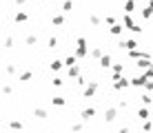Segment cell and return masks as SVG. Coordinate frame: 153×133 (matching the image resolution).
Wrapping results in <instances>:
<instances>
[{"label":"cell","instance_id":"1","mask_svg":"<svg viewBox=\"0 0 153 133\" xmlns=\"http://www.w3.org/2000/svg\"><path fill=\"white\" fill-rule=\"evenodd\" d=\"M96 89H98V82H91L87 89H84V98H91V95L96 93Z\"/></svg>","mask_w":153,"mask_h":133},{"label":"cell","instance_id":"2","mask_svg":"<svg viewBox=\"0 0 153 133\" xmlns=\"http://www.w3.org/2000/svg\"><path fill=\"white\" fill-rule=\"evenodd\" d=\"M84 53H87V47H84V40L80 38V40H78V58L84 56Z\"/></svg>","mask_w":153,"mask_h":133},{"label":"cell","instance_id":"3","mask_svg":"<svg viewBox=\"0 0 153 133\" xmlns=\"http://www.w3.org/2000/svg\"><path fill=\"white\" fill-rule=\"evenodd\" d=\"M100 65H102L104 69L111 67V56H102V58H100Z\"/></svg>","mask_w":153,"mask_h":133},{"label":"cell","instance_id":"4","mask_svg":"<svg viewBox=\"0 0 153 133\" xmlns=\"http://www.w3.org/2000/svg\"><path fill=\"white\" fill-rule=\"evenodd\" d=\"M93 113H96V109H93V106H91V109H84V111H82V118L89 120V118H93Z\"/></svg>","mask_w":153,"mask_h":133},{"label":"cell","instance_id":"5","mask_svg":"<svg viewBox=\"0 0 153 133\" xmlns=\"http://www.w3.org/2000/svg\"><path fill=\"white\" fill-rule=\"evenodd\" d=\"M25 20H27V13H16V22H25Z\"/></svg>","mask_w":153,"mask_h":133},{"label":"cell","instance_id":"6","mask_svg":"<svg viewBox=\"0 0 153 133\" xmlns=\"http://www.w3.org/2000/svg\"><path fill=\"white\" fill-rule=\"evenodd\" d=\"M138 118L146 120V118H149V111H146V109H140V111H138Z\"/></svg>","mask_w":153,"mask_h":133},{"label":"cell","instance_id":"7","mask_svg":"<svg viewBox=\"0 0 153 133\" xmlns=\"http://www.w3.org/2000/svg\"><path fill=\"white\" fill-rule=\"evenodd\" d=\"M78 73H80V69H78L76 65H73V67L69 69V76H71V78H76V76H78Z\"/></svg>","mask_w":153,"mask_h":133},{"label":"cell","instance_id":"8","mask_svg":"<svg viewBox=\"0 0 153 133\" xmlns=\"http://www.w3.org/2000/svg\"><path fill=\"white\" fill-rule=\"evenodd\" d=\"M71 7H73V2H71V0H65V4H62V9H65V11H71Z\"/></svg>","mask_w":153,"mask_h":133},{"label":"cell","instance_id":"9","mask_svg":"<svg viewBox=\"0 0 153 133\" xmlns=\"http://www.w3.org/2000/svg\"><path fill=\"white\" fill-rule=\"evenodd\" d=\"M120 31H122V25H113V27H111V33H115V36H118Z\"/></svg>","mask_w":153,"mask_h":133},{"label":"cell","instance_id":"10","mask_svg":"<svg viewBox=\"0 0 153 133\" xmlns=\"http://www.w3.org/2000/svg\"><path fill=\"white\" fill-rule=\"evenodd\" d=\"M60 67H62V62H60V60H53V62H51V69H53V71H58Z\"/></svg>","mask_w":153,"mask_h":133},{"label":"cell","instance_id":"11","mask_svg":"<svg viewBox=\"0 0 153 133\" xmlns=\"http://www.w3.org/2000/svg\"><path fill=\"white\" fill-rule=\"evenodd\" d=\"M115 118V109H107V120H113Z\"/></svg>","mask_w":153,"mask_h":133},{"label":"cell","instance_id":"12","mask_svg":"<svg viewBox=\"0 0 153 133\" xmlns=\"http://www.w3.org/2000/svg\"><path fill=\"white\" fill-rule=\"evenodd\" d=\"M51 102H53V104H58V106H62V104H65V98H53Z\"/></svg>","mask_w":153,"mask_h":133},{"label":"cell","instance_id":"13","mask_svg":"<svg viewBox=\"0 0 153 133\" xmlns=\"http://www.w3.org/2000/svg\"><path fill=\"white\" fill-rule=\"evenodd\" d=\"M124 9H126V11H133V0H126V4H124Z\"/></svg>","mask_w":153,"mask_h":133},{"label":"cell","instance_id":"14","mask_svg":"<svg viewBox=\"0 0 153 133\" xmlns=\"http://www.w3.org/2000/svg\"><path fill=\"white\" fill-rule=\"evenodd\" d=\"M91 56L93 58H102V51H100V49H91Z\"/></svg>","mask_w":153,"mask_h":133},{"label":"cell","instance_id":"15","mask_svg":"<svg viewBox=\"0 0 153 133\" xmlns=\"http://www.w3.org/2000/svg\"><path fill=\"white\" fill-rule=\"evenodd\" d=\"M142 102H144V104H151V95L144 93V95H142Z\"/></svg>","mask_w":153,"mask_h":133},{"label":"cell","instance_id":"16","mask_svg":"<svg viewBox=\"0 0 153 133\" xmlns=\"http://www.w3.org/2000/svg\"><path fill=\"white\" fill-rule=\"evenodd\" d=\"M20 80H22V82H27V80H31V73L27 71V73H22V76H20Z\"/></svg>","mask_w":153,"mask_h":133},{"label":"cell","instance_id":"17","mask_svg":"<svg viewBox=\"0 0 153 133\" xmlns=\"http://www.w3.org/2000/svg\"><path fill=\"white\" fill-rule=\"evenodd\" d=\"M53 25H62V16H53Z\"/></svg>","mask_w":153,"mask_h":133},{"label":"cell","instance_id":"18","mask_svg":"<svg viewBox=\"0 0 153 133\" xmlns=\"http://www.w3.org/2000/svg\"><path fill=\"white\" fill-rule=\"evenodd\" d=\"M18 2H25V0H18Z\"/></svg>","mask_w":153,"mask_h":133}]
</instances>
